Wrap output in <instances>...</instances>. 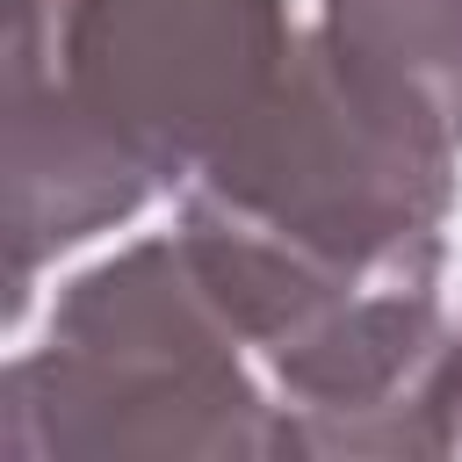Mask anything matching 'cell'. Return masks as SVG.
Instances as JSON below:
<instances>
[{
    "mask_svg": "<svg viewBox=\"0 0 462 462\" xmlns=\"http://www.w3.org/2000/svg\"><path fill=\"white\" fill-rule=\"evenodd\" d=\"M455 144L368 87L332 43L296 36L245 130L188 180L180 245L238 339L274 361L368 296L440 282Z\"/></svg>",
    "mask_w": 462,
    "mask_h": 462,
    "instance_id": "cell-1",
    "label": "cell"
},
{
    "mask_svg": "<svg viewBox=\"0 0 462 462\" xmlns=\"http://www.w3.org/2000/svg\"><path fill=\"white\" fill-rule=\"evenodd\" d=\"M253 346L195 274L180 238H144L79 274L51 339L7 368L0 448L14 462L58 455H282L274 390Z\"/></svg>",
    "mask_w": 462,
    "mask_h": 462,
    "instance_id": "cell-2",
    "label": "cell"
},
{
    "mask_svg": "<svg viewBox=\"0 0 462 462\" xmlns=\"http://www.w3.org/2000/svg\"><path fill=\"white\" fill-rule=\"evenodd\" d=\"M58 58L94 123L166 188L245 130L296 29L289 0H58Z\"/></svg>",
    "mask_w": 462,
    "mask_h": 462,
    "instance_id": "cell-3",
    "label": "cell"
},
{
    "mask_svg": "<svg viewBox=\"0 0 462 462\" xmlns=\"http://www.w3.org/2000/svg\"><path fill=\"white\" fill-rule=\"evenodd\" d=\"M282 455L404 462L462 448V325L440 282L368 296L339 325L267 361Z\"/></svg>",
    "mask_w": 462,
    "mask_h": 462,
    "instance_id": "cell-4",
    "label": "cell"
},
{
    "mask_svg": "<svg viewBox=\"0 0 462 462\" xmlns=\"http://www.w3.org/2000/svg\"><path fill=\"white\" fill-rule=\"evenodd\" d=\"M159 180L94 123L58 58V0L7 14V318L43 260L123 224Z\"/></svg>",
    "mask_w": 462,
    "mask_h": 462,
    "instance_id": "cell-5",
    "label": "cell"
},
{
    "mask_svg": "<svg viewBox=\"0 0 462 462\" xmlns=\"http://www.w3.org/2000/svg\"><path fill=\"white\" fill-rule=\"evenodd\" d=\"M325 43L426 130L462 144V0H325Z\"/></svg>",
    "mask_w": 462,
    "mask_h": 462,
    "instance_id": "cell-6",
    "label": "cell"
}]
</instances>
